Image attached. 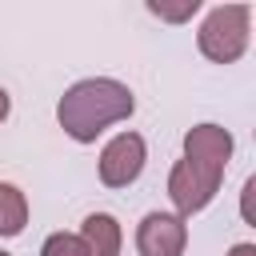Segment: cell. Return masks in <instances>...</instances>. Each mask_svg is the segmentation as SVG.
I'll return each instance as SVG.
<instances>
[{
	"label": "cell",
	"instance_id": "obj_5",
	"mask_svg": "<svg viewBox=\"0 0 256 256\" xmlns=\"http://www.w3.org/2000/svg\"><path fill=\"white\" fill-rule=\"evenodd\" d=\"M188 248V220L176 212H148L136 224V252L140 256H184Z\"/></svg>",
	"mask_w": 256,
	"mask_h": 256
},
{
	"label": "cell",
	"instance_id": "obj_2",
	"mask_svg": "<svg viewBox=\"0 0 256 256\" xmlns=\"http://www.w3.org/2000/svg\"><path fill=\"white\" fill-rule=\"evenodd\" d=\"M248 20H252L248 4H220V8H212L204 16L200 32H196L200 52L212 64H236L248 52Z\"/></svg>",
	"mask_w": 256,
	"mask_h": 256
},
{
	"label": "cell",
	"instance_id": "obj_13",
	"mask_svg": "<svg viewBox=\"0 0 256 256\" xmlns=\"http://www.w3.org/2000/svg\"><path fill=\"white\" fill-rule=\"evenodd\" d=\"M0 256H12V252H4V248H0Z\"/></svg>",
	"mask_w": 256,
	"mask_h": 256
},
{
	"label": "cell",
	"instance_id": "obj_9",
	"mask_svg": "<svg viewBox=\"0 0 256 256\" xmlns=\"http://www.w3.org/2000/svg\"><path fill=\"white\" fill-rule=\"evenodd\" d=\"M40 256H88V252H84V240L76 232H52L40 244Z\"/></svg>",
	"mask_w": 256,
	"mask_h": 256
},
{
	"label": "cell",
	"instance_id": "obj_7",
	"mask_svg": "<svg viewBox=\"0 0 256 256\" xmlns=\"http://www.w3.org/2000/svg\"><path fill=\"white\" fill-rule=\"evenodd\" d=\"M76 236L84 240V252H88V256H120V244H124L120 220H116L112 212H92V216H84V224H80Z\"/></svg>",
	"mask_w": 256,
	"mask_h": 256
},
{
	"label": "cell",
	"instance_id": "obj_12",
	"mask_svg": "<svg viewBox=\"0 0 256 256\" xmlns=\"http://www.w3.org/2000/svg\"><path fill=\"white\" fill-rule=\"evenodd\" d=\"M8 108H12V100H8V92H4V88H0V120H4V116H8Z\"/></svg>",
	"mask_w": 256,
	"mask_h": 256
},
{
	"label": "cell",
	"instance_id": "obj_3",
	"mask_svg": "<svg viewBox=\"0 0 256 256\" xmlns=\"http://www.w3.org/2000/svg\"><path fill=\"white\" fill-rule=\"evenodd\" d=\"M220 184H224V172L204 168V164H192V160L180 156V160L172 164V172H168V200H172L176 216L188 220L192 212H204V208L216 200Z\"/></svg>",
	"mask_w": 256,
	"mask_h": 256
},
{
	"label": "cell",
	"instance_id": "obj_10",
	"mask_svg": "<svg viewBox=\"0 0 256 256\" xmlns=\"http://www.w3.org/2000/svg\"><path fill=\"white\" fill-rule=\"evenodd\" d=\"M148 12L152 16H160V20H172V24H180V20H188V16H196L200 12V0H184V4H176V8H164V4H148Z\"/></svg>",
	"mask_w": 256,
	"mask_h": 256
},
{
	"label": "cell",
	"instance_id": "obj_8",
	"mask_svg": "<svg viewBox=\"0 0 256 256\" xmlns=\"http://www.w3.org/2000/svg\"><path fill=\"white\" fill-rule=\"evenodd\" d=\"M24 224H28V196L16 184L0 180V236H20Z\"/></svg>",
	"mask_w": 256,
	"mask_h": 256
},
{
	"label": "cell",
	"instance_id": "obj_11",
	"mask_svg": "<svg viewBox=\"0 0 256 256\" xmlns=\"http://www.w3.org/2000/svg\"><path fill=\"white\" fill-rule=\"evenodd\" d=\"M228 256H256V244H248V240H244V244H232Z\"/></svg>",
	"mask_w": 256,
	"mask_h": 256
},
{
	"label": "cell",
	"instance_id": "obj_6",
	"mask_svg": "<svg viewBox=\"0 0 256 256\" xmlns=\"http://www.w3.org/2000/svg\"><path fill=\"white\" fill-rule=\"evenodd\" d=\"M232 132L220 128V124H196L184 132V160L192 164H204V168H216L224 172L228 160H232Z\"/></svg>",
	"mask_w": 256,
	"mask_h": 256
},
{
	"label": "cell",
	"instance_id": "obj_4",
	"mask_svg": "<svg viewBox=\"0 0 256 256\" xmlns=\"http://www.w3.org/2000/svg\"><path fill=\"white\" fill-rule=\"evenodd\" d=\"M148 160V144L140 132H116L100 152V184L104 188H128L140 180Z\"/></svg>",
	"mask_w": 256,
	"mask_h": 256
},
{
	"label": "cell",
	"instance_id": "obj_1",
	"mask_svg": "<svg viewBox=\"0 0 256 256\" xmlns=\"http://www.w3.org/2000/svg\"><path fill=\"white\" fill-rule=\"evenodd\" d=\"M136 108L132 100V88L112 80V76H88V80H76L60 104H56V120L60 128L76 140V144H92L104 128L128 120Z\"/></svg>",
	"mask_w": 256,
	"mask_h": 256
}]
</instances>
